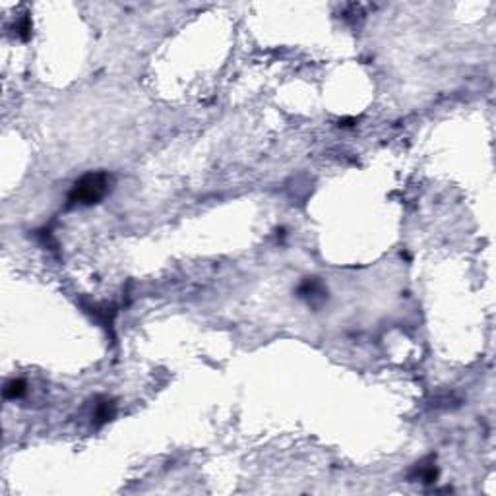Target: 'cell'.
Returning <instances> with one entry per match:
<instances>
[{
  "instance_id": "obj_4",
  "label": "cell",
  "mask_w": 496,
  "mask_h": 496,
  "mask_svg": "<svg viewBox=\"0 0 496 496\" xmlns=\"http://www.w3.org/2000/svg\"><path fill=\"white\" fill-rule=\"evenodd\" d=\"M117 415V403L112 397H107V395H99L95 397L94 403V413H92V419H94V427H103L109 421L114 419Z\"/></svg>"
},
{
  "instance_id": "obj_1",
  "label": "cell",
  "mask_w": 496,
  "mask_h": 496,
  "mask_svg": "<svg viewBox=\"0 0 496 496\" xmlns=\"http://www.w3.org/2000/svg\"><path fill=\"white\" fill-rule=\"evenodd\" d=\"M112 188V175L107 171H92L76 180L68 192V206H95Z\"/></svg>"
},
{
  "instance_id": "obj_5",
  "label": "cell",
  "mask_w": 496,
  "mask_h": 496,
  "mask_svg": "<svg viewBox=\"0 0 496 496\" xmlns=\"http://www.w3.org/2000/svg\"><path fill=\"white\" fill-rule=\"evenodd\" d=\"M26 393H28V384H26V380H22V378H12V380H8V382L4 384V390H2L4 400H12V402L26 397Z\"/></svg>"
},
{
  "instance_id": "obj_6",
  "label": "cell",
  "mask_w": 496,
  "mask_h": 496,
  "mask_svg": "<svg viewBox=\"0 0 496 496\" xmlns=\"http://www.w3.org/2000/svg\"><path fill=\"white\" fill-rule=\"evenodd\" d=\"M14 29H16V35H18L22 41H29L31 39V31H33V24H31V18L28 14L22 16V18L14 24Z\"/></svg>"
},
{
  "instance_id": "obj_2",
  "label": "cell",
  "mask_w": 496,
  "mask_h": 496,
  "mask_svg": "<svg viewBox=\"0 0 496 496\" xmlns=\"http://www.w3.org/2000/svg\"><path fill=\"white\" fill-rule=\"evenodd\" d=\"M297 297L305 300L312 310H320L330 299L328 287L320 277L309 275V277H302V281L297 285Z\"/></svg>"
},
{
  "instance_id": "obj_3",
  "label": "cell",
  "mask_w": 496,
  "mask_h": 496,
  "mask_svg": "<svg viewBox=\"0 0 496 496\" xmlns=\"http://www.w3.org/2000/svg\"><path fill=\"white\" fill-rule=\"evenodd\" d=\"M438 475H441V471H438V465H436V456H427L419 463L413 465L407 479L409 481H419L422 485H434L438 481Z\"/></svg>"
},
{
  "instance_id": "obj_7",
  "label": "cell",
  "mask_w": 496,
  "mask_h": 496,
  "mask_svg": "<svg viewBox=\"0 0 496 496\" xmlns=\"http://www.w3.org/2000/svg\"><path fill=\"white\" fill-rule=\"evenodd\" d=\"M357 124L355 117H345V119H339V126L341 128H353Z\"/></svg>"
}]
</instances>
